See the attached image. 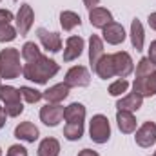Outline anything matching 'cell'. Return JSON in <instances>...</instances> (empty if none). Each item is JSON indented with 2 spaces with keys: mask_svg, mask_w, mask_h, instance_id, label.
I'll use <instances>...</instances> for the list:
<instances>
[{
  "mask_svg": "<svg viewBox=\"0 0 156 156\" xmlns=\"http://www.w3.org/2000/svg\"><path fill=\"white\" fill-rule=\"evenodd\" d=\"M64 83L71 89V87H87L91 83V75L89 69L83 66H73L67 73H66V80Z\"/></svg>",
  "mask_w": 156,
  "mask_h": 156,
  "instance_id": "5",
  "label": "cell"
},
{
  "mask_svg": "<svg viewBox=\"0 0 156 156\" xmlns=\"http://www.w3.org/2000/svg\"><path fill=\"white\" fill-rule=\"evenodd\" d=\"M0 156H2V149H0Z\"/></svg>",
  "mask_w": 156,
  "mask_h": 156,
  "instance_id": "38",
  "label": "cell"
},
{
  "mask_svg": "<svg viewBox=\"0 0 156 156\" xmlns=\"http://www.w3.org/2000/svg\"><path fill=\"white\" fill-rule=\"evenodd\" d=\"M37 37H38L40 44L44 45V49H47L51 53H58L62 49V38L55 31H47L44 27H38L37 29Z\"/></svg>",
  "mask_w": 156,
  "mask_h": 156,
  "instance_id": "11",
  "label": "cell"
},
{
  "mask_svg": "<svg viewBox=\"0 0 156 156\" xmlns=\"http://www.w3.org/2000/svg\"><path fill=\"white\" fill-rule=\"evenodd\" d=\"M16 38V29L11 24H0V42H13Z\"/></svg>",
  "mask_w": 156,
  "mask_h": 156,
  "instance_id": "30",
  "label": "cell"
},
{
  "mask_svg": "<svg viewBox=\"0 0 156 156\" xmlns=\"http://www.w3.org/2000/svg\"><path fill=\"white\" fill-rule=\"evenodd\" d=\"M102 35H104V38L109 45H118V44H122L123 40H125V29H123V26L122 24H118V22H111L109 26H105L104 29H102Z\"/></svg>",
  "mask_w": 156,
  "mask_h": 156,
  "instance_id": "13",
  "label": "cell"
},
{
  "mask_svg": "<svg viewBox=\"0 0 156 156\" xmlns=\"http://www.w3.org/2000/svg\"><path fill=\"white\" fill-rule=\"evenodd\" d=\"M85 49V42L82 37H69L66 42V49H64V62H73L83 53Z\"/></svg>",
  "mask_w": 156,
  "mask_h": 156,
  "instance_id": "15",
  "label": "cell"
},
{
  "mask_svg": "<svg viewBox=\"0 0 156 156\" xmlns=\"http://www.w3.org/2000/svg\"><path fill=\"white\" fill-rule=\"evenodd\" d=\"M11 20H15L13 13L9 9H0V24H11Z\"/></svg>",
  "mask_w": 156,
  "mask_h": 156,
  "instance_id": "32",
  "label": "cell"
},
{
  "mask_svg": "<svg viewBox=\"0 0 156 156\" xmlns=\"http://www.w3.org/2000/svg\"><path fill=\"white\" fill-rule=\"evenodd\" d=\"M83 136V123H66L64 127V138L69 142H76Z\"/></svg>",
  "mask_w": 156,
  "mask_h": 156,
  "instance_id": "26",
  "label": "cell"
},
{
  "mask_svg": "<svg viewBox=\"0 0 156 156\" xmlns=\"http://www.w3.org/2000/svg\"><path fill=\"white\" fill-rule=\"evenodd\" d=\"M147 58L156 66V40H153L151 45H149V56H147Z\"/></svg>",
  "mask_w": 156,
  "mask_h": 156,
  "instance_id": "33",
  "label": "cell"
},
{
  "mask_svg": "<svg viewBox=\"0 0 156 156\" xmlns=\"http://www.w3.org/2000/svg\"><path fill=\"white\" fill-rule=\"evenodd\" d=\"M0 82H2V76H0Z\"/></svg>",
  "mask_w": 156,
  "mask_h": 156,
  "instance_id": "39",
  "label": "cell"
},
{
  "mask_svg": "<svg viewBox=\"0 0 156 156\" xmlns=\"http://www.w3.org/2000/svg\"><path fill=\"white\" fill-rule=\"evenodd\" d=\"M134 142L140 147H151L156 144V123L145 122L134 131Z\"/></svg>",
  "mask_w": 156,
  "mask_h": 156,
  "instance_id": "8",
  "label": "cell"
},
{
  "mask_svg": "<svg viewBox=\"0 0 156 156\" xmlns=\"http://www.w3.org/2000/svg\"><path fill=\"white\" fill-rule=\"evenodd\" d=\"M105 55L104 51V40L100 38L98 35H91L89 38V64L94 69V66L98 64V60Z\"/></svg>",
  "mask_w": 156,
  "mask_h": 156,
  "instance_id": "19",
  "label": "cell"
},
{
  "mask_svg": "<svg viewBox=\"0 0 156 156\" xmlns=\"http://www.w3.org/2000/svg\"><path fill=\"white\" fill-rule=\"evenodd\" d=\"M147 24H149V27H151V29H154V31H156V11L149 15V18H147Z\"/></svg>",
  "mask_w": 156,
  "mask_h": 156,
  "instance_id": "34",
  "label": "cell"
},
{
  "mask_svg": "<svg viewBox=\"0 0 156 156\" xmlns=\"http://www.w3.org/2000/svg\"><path fill=\"white\" fill-rule=\"evenodd\" d=\"M116 123H118V129L123 134H131V133L136 131V118H134L133 113H129V111H118Z\"/></svg>",
  "mask_w": 156,
  "mask_h": 156,
  "instance_id": "21",
  "label": "cell"
},
{
  "mask_svg": "<svg viewBox=\"0 0 156 156\" xmlns=\"http://www.w3.org/2000/svg\"><path fill=\"white\" fill-rule=\"evenodd\" d=\"M0 102H4V111L7 113V116L16 118L24 113L20 89L13 85H0Z\"/></svg>",
  "mask_w": 156,
  "mask_h": 156,
  "instance_id": "3",
  "label": "cell"
},
{
  "mask_svg": "<svg viewBox=\"0 0 156 156\" xmlns=\"http://www.w3.org/2000/svg\"><path fill=\"white\" fill-rule=\"evenodd\" d=\"M38 136H40L38 127L35 123H31V122H22V123H18L15 127V138L24 140L27 144H35L38 140Z\"/></svg>",
  "mask_w": 156,
  "mask_h": 156,
  "instance_id": "14",
  "label": "cell"
},
{
  "mask_svg": "<svg viewBox=\"0 0 156 156\" xmlns=\"http://www.w3.org/2000/svg\"><path fill=\"white\" fill-rule=\"evenodd\" d=\"M93 71L102 78V80L113 78L115 76V62H113V55H104V56L98 60V64L94 66Z\"/></svg>",
  "mask_w": 156,
  "mask_h": 156,
  "instance_id": "20",
  "label": "cell"
},
{
  "mask_svg": "<svg viewBox=\"0 0 156 156\" xmlns=\"http://www.w3.org/2000/svg\"><path fill=\"white\" fill-rule=\"evenodd\" d=\"M113 62H115V76L118 78H127L133 71H134V66H133V58L129 53L125 51H118L113 55Z\"/></svg>",
  "mask_w": 156,
  "mask_h": 156,
  "instance_id": "9",
  "label": "cell"
},
{
  "mask_svg": "<svg viewBox=\"0 0 156 156\" xmlns=\"http://www.w3.org/2000/svg\"><path fill=\"white\" fill-rule=\"evenodd\" d=\"M64 109L66 107H62L60 104H45L40 109V120L47 127H56L64 120Z\"/></svg>",
  "mask_w": 156,
  "mask_h": 156,
  "instance_id": "7",
  "label": "cell"
},
{
  "mask_svg": "<svg viewBox=\"0 0 156 156\" xmlns=\"http://www.w3.org/2000/svg\"><path fill=\"white\" fill-rule=\"evenodd\" d=\"M33 20H35V13H33V7L29 4H22L16 16H15V22H16V33H20V37H26L29 33V29L33 27Z\"/></svg>",
  "mask_w": 156,
  "mask_h": 156,
  "instance_id": "6",
  "label": "cell"
},
{
  "mask_svg": "<svg viewBox=\"0 0 156 156\" xmlns=\"http://www.w3.org/2000/svg\"><path fill=\"white\" fill-rule=\"evenodd\" d=\"M5 156H27V149L22 147V145H18V144H15V145L9 147V151H7Z\"/></svg>",
  "mask_w": 156,
  "mask_h": 156,
  "instance_id": "31",
  "label": "cell"
},
{
  "mask_svg": "<svg viewBox=\"0 0 156 156\" xmlns=\"http://www.w3.org/2000/svg\"><path fill=\"white\" fill-rule=\"evenodd\" d=\"M78 156H100L96 151H93V149H82L80 153H78Z\"/></svg>",
  "mask_w": 156,
  "mask_h": 156,
  "instance_id": "35",
  "label": "cell"
},
{
  "mask_svg": "<svg viewBox=\"0 0 156 156\" xmlns=\"http://www.w3.org/2000/svg\"><path fill=\"white\" fill-rule=\"evenodd\" d=\"M42 94L47 100V104H60L69 96V87L66 83H56V85H51L49 89H45Z\"/></svg>",
  "mask_w": 156,
  "mask_h": 156,
  "instance_id": "16",
  "label": "cell"
},
{
  "mask_svg": "<svg viewBox=\"0 0 156 156\" xmlns=\"http://www.w3.org/2000/svg\"><path fill=\"white\" fill-rule=\"evenodd\" d=\"M100 4V0H83V5L87 7V9H93V7H96Z\"/></svg>",
  "mask_w": 156,
  "mask_h": 156,
  "instance_id": "36",
  "label": "cell"
},
{
  "mask_svg": "<svg viewBox=\"0 0 156 156\" xmlns=\"http://www.w3.org/2000/svg\"><path fill=\"white\" fill-rule=\"evenodd\" d=\"M5 118H7V113H5V111H4V107L0 105V129L5 125Z\"/></svg>",
  "mask_w": 156,
  "mask_h": 156,
  "instance_id": "37",
  "label": "cell"
},
{
  "mask_svg": "<svg viewBox=\"0 0 156 156\" xmlns=\"http://www.w3.org/2000/svg\"><path fill=\"white\" fill-rule=\"evenodd\" d=\"M80 24H82V18L78 13H75V11H62L60 13V26L64 31H73Z\"/></svg>",
  "mask_w": 156,
  "mask_h": 156,
  "instance_id": "24",
  "label": "cell"
},
{
  "mask_svg": "<svg viewBox=\"0 0 156 156\" xmlns=\"http://www.w3.org/2000/svg\"><path fill=\"white\" fill-rule=\"evenodd\" d=\"M142 104H144V98L140 96V94H136V93H129V94H125L123 98H120L116 102V109L118 111H129V113H134V111H138L140 107H142Z\"/></svg>",
  "mask_w": 156,
  "mask_h": 156,
  "instance_id": "18",
  "label": "cell"
},
{
  "mask_svg": "<svg viewBox=\"0 0 156 156\" xmlns=\"http://www.w3.org/2000/svg\"><path fill=\"white\" fill-rule=\"evenodd\" d=\"M154 156H156V153H154Z\"/></svg>",
  "mask_w": 156,
  "mask_h": 156,
  "instance_id": "40",
  "label": "cell"
},
{
  "mask_svg": "<svg viewBox=\"0 0 156 156\" xmlns=\"http://www.w3.org/2000/svg\"><path fill=\"white\" fill-rule=\"evenodd\" d=\"M85 115H87V111H85L83 104H78V102L69 104V105L64 109V120H66L67 123H83Z\"/></svg>",
  "mask_w": 156,
  "mask_h": 156,
  "instance_id": "17",
  "label": "cell"
},
{
  "mask_svg": "<svg viewBox=\"0 0 156 156\" xmlns=\"http://www.w3.org/2000/svg\"><path fill=\"white\" fill-rule=\"evenodd\" d=\"M20 55H22V58H24L26 62H33V60H37V58H40V56H42L40 47L35 44V42H26V44L22 45Z\"/></svg>",
  "mask_w": 156,
  "mask_h": 156,
  "instance_id": "25",
  "label": "cell"
},
{
  "mask_svg": "<svg viewBox=\"0 0 156 156\" xmlns=\"http://www.w3.org/2000/svg\"><path fill=\"white\" fill-rule=\"evenodd\" d=\"M58 71H60V66L53 58L42 55L40 58L33 60V62H26V66L22 69V75L29 82H35L38 85H44V83H47L51 78L55 76Z\"/></svg>",
  "mask_w": 156,
  "mask_h": 156,
  "instance_id": "1",
  "label": "cell"
},
{
  "mask_svg": "<svg viewBox=\"0 0 156 156\" xmlns=\"http://www.w3.org/2000/svg\"><path fill=\"white\" fill-rule=\"evenodd\" d=\"M38 156H58L60 154V142L56 138H44L38 145Z\"/></svg>",
  "mask_w": 156,
  "mask_h": 156,
  "instance_id": "23",
  "label": "cell"
},
{
  "mask_svg": "<svg viewBox=\"0 0 156 156\" xmlns=\"http://www.w3.org/2000/svg\"><path fill=\"white\" fill-rule=\"evenodd\" d=\"M89 22H91L93 27L104 29L105 26H109V24L113 22V13H111L109 9H105V7L96 5V7L89 9Z\"/></svg>",
  "mask_w": 156,
  "mask_h": 156,
  "instance_id": "12",
  "label": "cell"
},
{
  "mask_svg": "<svg viewBox=\"0 0 156 156\" xmlns=\"http://www.w3.org/2000/svg\"><path fill=\"white\" fill-rule=\"evenodd\" d=\"M156 71V66L145 56L136 64V78H147L149 75H153Z\"/></svg>",
  "mask_w": 156,
  "mask_h": 156,
  "instance_id": "27",
  "label": "cell"
},
{
  "mask_svg": "<svg viewBox=\"0 0 156 156\" xmlns=\"http://www.w3.org/2000/svg\"><path fill=\"white\" fill-rule=\"evenodd\" d=\"M20 94H22V98H24L27 104H37V102H40V100L44 98V94L40 93L38 89L29 87V85H22V87H20Z\"/></svg>",
  "mask_w": 156,
  "mask_h": 156,
  "instance_id": "28",
  "label": "cell"
},
{
  "mask_svg": "<svg viewBox=\"0 0 156 156\" xmlns=\"http://www.w3.org/2000/svg\"><path fill=\"white\" fill-rule=\"evenodd\" d=\"M24 66L20 64V51L7 47L0 51V76L5 80H15L22 75Z\"/></svg>",
  "mask_w": 156,
  "mask_h": 156,
  "instance_id": "2",
  "label": "cell"
},
{
  "mask_svg": "<svg viewBox=\"0 0 156 156\" xmlns=\"http://www.w3.org/2000/svg\"><path fill=\"white\" fill-rule=\"evenodd\" d=\"M144 42H145V33H144V26L138 18H134L131 22V44L136 51H144Z\"/></svg>",
  "mask_w": 156,
  "mask_h": 156,
  "instance_id": "22",
  "label": "cell"
},
{
  "mask_svg": "<svg viewBox=\"0 0 156 156\" xmlns=\"http://www.w3.org/2000/svg\"><path fill=\"white\" fill-rule=\"evenodd\" d=\"M133 93L140 94L142 98H149L156 94V71L147 78H136L133 83Z\"/></svg>",
  "mask_w": 156,
  "mask_h": 156,
  "instance_id": "10",
  "label": "cell"
},
{
  "mask_svg": "<svg viewBox=\"0 0 156 156\" xmlns=\"http://www.w3.org/2000/svg\"><path fill=\"white\" fill-rule=\"evenodd\" d=\"M89 136L94 144H105L111 138V125L109 120L104 115H94L89 122Z\"/></svg>",
  "mask_w": 156,
  "mask_h": 156,
  "instance_id": "4",
  "label": "cell"
},
{
  "mask_svg": "<svg viewBox=\"0 0 156 156\" xmlns=\"http://www.w3.org/2000/svg\"><path fill=\"white\" fill-rule=\"evenodd\" d=\"M127 89H129V82H127L125 78H118L116 82H113V83L109 85V94H111V96H120V94H123Z\"/></svg>",
  "mask_w": 156,
  "mask_h": 156,
  "instance_id": "29",
  "label": "cell"
}]
</instances>
